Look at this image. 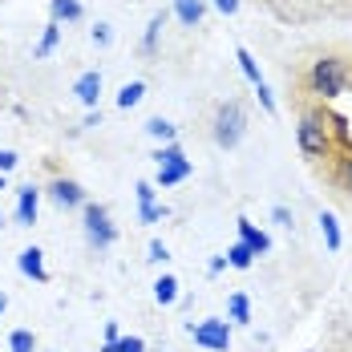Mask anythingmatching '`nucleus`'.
<instances>
[{"instance_id":"3","label":"nucleus","mask_w":352,"mask_h":352,"mask_svg":"<svg viewBox=\"0 0 352 352\" xmlns=\"http://www.w3.org/2000/svg\"><path fill=\"white\" fill-rule=\"evenodd\" d=\"M296 142H300V154H304V158H328V154H332L328 118H324V113H304L300 126H296Z\"/></svg>"},{"instance_id":"33","label":"nucleus","mask_w":352,"mask_h":352,"mask_svg":"<svg viewBox=\"0 0 352 352\" xmlns=\"http://www.w3.org/2000/svg\"><path fill=\"white\" fill-rule=\"evenodd\" d=\"M336 178H340V186H344V190L352 195V154L344 158V162H340V170H336Z\"/></svg>"},{"instance_id":"37","label":"nucleus","mask_w":352,"mask_h":352,"mask_svg":"<svg viewBox=\"0 0 352 352\" xmlns=\"http://www.w3.org/2000/svg\"><path fill=\"white\" fill-rule=\"evenodd\" d=\"M118 336H122V332H118V324H113V320H106V340H102V344H113Z\"/></svg>"},{"instance_id":"36","label":"nucleus","mask_w":352,"mask_h":352,"mask_svg":"<svg viewBox=\"0 0 352 352\" xmlns=\"http://www.w3.org/2000/svg\"><path fill=\"white\" fill-rule=\"evenodd\" d=\"M223 267H227V255H214L211 263H207V272H211V276H219Z\"/></svg>"},{"instance_id":"15","label":"nucleus","mask_w":352,"mask_h":352,"mask_svg":"<svg viewBox=\"0 0 352 352\" xmlns=\"http://www.w3.org/2000/svg\"><path fill=\"white\" fill-rule=\"evenodd\" d=\"M235 61H239V73H243L247 81H251V89H255V85L263 81V73H259V61H255V53L239 45V49H235Z\"/></svg>"},{"instance_id":"8","label":"nucleus","mask_w":352,"mask_h":352,"mask_svg":"<svg viewBox=\"0 0 352 352\" xmlns=\"http://www.w3.org/2000/svg\"><path fill=\"white\" fill-rule=\"evenodd\" d=\"M36 214H41V190L29 182V186L16 190V223H21V227H33Z\"/></svg>"},{"instance_id":"26","label":"nucleus","mask_w":352,"mask_h":352,"mask_svg":"<svg viewBox=\"0 0 352 352\" xmlns=\"http://www.w3.org/2000/svg\"><path fill=\"white\" fill-rule=\"evenodd\" d=\"M89 41H94L98 49H109V45H113V25H109V21H98V25L89 29Z\"/></svg>"},{"instance_id":"6","label":"nucleus","mask_w":352,"mask_h":352,"mask_svg":"<svg viewBox=\"0 0 352 352\" xmlns=\"http://www.w3.org/2000/svg\"><path fill=\"white\" fill-rule=\"evenodd\" d=\"M49 199H53L61 211L85 207V190H81V182H73V178H53V182H49Z\"/></svg>"},{"instance_id":"1","label":"nucleus","mask_w":352,"mask_h":352,"mask_svg":"<svg viewBox=\"0 0 352 352\" xmlns=\"http://www.w3.org/2000/svg\"><path fill=\"white\" fill-rule=\"evenodd\" d=\"M308 85H312L316 98L332 102V98H340L344 85H349V65H344L340 57H320V61H312V69H308Z\"/></svg>"},{"instance_id":"23","label":"nucleus","mask_w":352,"mask_h":352,"mask_svg":"<svg viewBox=\"0 0 352 352\" xmlns=\"http://www.w3.org/2000/svg\"><path fill=\"white\" fill-rule=\"evenodd\" d=\"M57 41H61V25L49 21V25H45V36H41V45H36V57H49V53L57 49Z\"/></svg>"},{"instance_id":"35","label":"nucleus","mask_w":352,"mask_h":352,"mask_svg":"<svg viewBox=\"0 0 352 352\" xmlns=\"http://www.w3.org/2000/svg\"><path fill=\"white\" fill-rule=\"evenodd\" d=\"M211 4L223 12V16H235V12H239V0H211Z\"/></svg>"},{"instance_id":"16","label":"nucleus","mask_w":352,"mask_h":352,"mask_svg":"<svg viewBox=\"0 0 352 352\" xmlns=\"http://www.w3.org/2000/svg\"><path fill=\"white\" fill-rule=\"evenodd\" d=\"M175 300H178V280L175 276H158V280H154V304L170 308Z\"/></svg>"},{"instance_id":"9","label":"nucleus","mask_w":352,"mask_h":352,"mask_svg":"<svg viewBox=\"0 0 352 352\" xmlns=\"http://www.w3.org/2000/svg\"><path fill=\"white\" fill-rule=\"evenodd\" d=\"M16 267H21V276H29V280L49 283V267H45V251H41V247H25V251L16 255Z\"/></svg>"},{"instance_id":"21","label":"nucleus","mask_w":352,"mask_h":352,"mask_svg":"<svg viewBox=\"0 0 352 352\" xmlns=\"http://www.w3.org/2000/svg\"><path fill=\"white\" fill-rule=\"evenodd\" d=\"M146 134H150V138H158L162 146H166V142L178 138V126H175V122H166V118H150V122H146Z\"/></svg>"},{"instance_id":"28","label":"nucleus","mask_w":352,"mask_h":352,"mask_svg":"<svg viewBox=\"0 0 352 352\" xmlns=\"http://www.w3.org/2000/svg\"><path fill=\"white\" fill-rule=\"evenodd\" d=\"M255 98H259V106L267 109V113H280V106H276V94H272V85H267V81H259V85H255Z\"/></svg>"},{"instance_id":"4","label":"nucleus","mask_w":352,"mask_h":352,"mask_svg":"<svg viewBox=\"0 0 352 352\" xmlns=\"http://www.w3.org/2000/svg\"><path fill=\"white\" fill-rule=\"evenodd\" d=\"M81 227H85V239L94 251H109V247L118 243V227H113V219L102 203H85L81 207Z\"/></svg>"},{"instance_id":"14","label":"nucleus","mask_w":352,"mask_h":352,"mask_svg":"<svg viewBox=\"0 0 352 352\" xmlns=\"http://www.w3.org/2000/svg\"><path fill=\"white\" fill-rule=\"evenodd\" d=\"M49 8H53V21H57V25H73V21L85 16L81 0H49Z\"/></svg>"},{"instance_id":"18","label":"nucleus","mask_w":352,"mask_h":352,"mask_svg":"<svg viewBox=\"0 0 352 352\" xmlns=\"http://www.w3.org/2000/svg\"><path fill=\"white\" fill-rule=\"evenodd\" d=\"M320 231H324V243H328V251H340V243H344V239H340V219H336L332 211L320 214Z\"/></svg>"},{"instance_id":"12","label":"nucleus","mask_w":352,"mask_h":352,"mask_svg":"<svg viewBox=\"0 0 352 352\" xmlns=\"http://www.w3.org/2000/svg\"><path fill=\"white\" fill-rule=\"evenodd\" d=\"M195 175V162L190 158H182V162H175V166H158V175H154V186H178V182H186V178Z\"/></svg>"},{"instance_id":"22","label":"nucleus","mask_w":352,"mask_h":352,"mask_svg":"<svg viewBox=\"0 0 352 352\" xmlns=\"http://www.w3.org/2000/svg\"><path fill=\"white\" fill-rule=\"evenodd\" d=\"M182 158H186V154H182L178 142H166V146L154 150V166H175V162H182Z\"/></svg>"},{"instance_id":"39","label":"nucleus","mask_w":352,"mask_h":352,"mask_svg":"<svg viewBox=\"0 0 352 352\" xmlns=\"http://www.w3.org/2000/svg\"><path fill=\"white\" fill-rule=\"evenodd\" d=\"M4 308H8V296H4V292H0V316H4Z\"/></svg>"},{"instance_id":"30","label":"nucleus","mask_w":352,"mask_h":352,"mask_svg":"<svg viewBox=\"0 0 352 352\" xmlns=\"http://www.w3.org/2000/svg\"><path fill=\"white\" fill-rule=\"evenodd\" d=\"M146 259H150V263H166V259H170V251H166V243H162V239H150V247H146Z\"/></svg>"},{"instance_id":"5","label":"nucleus","mask_w":352,"mask_h":352,"mask_svg":"<svg viewBox=\"0 0 352 352\" xmlns=\"http://www.w3.org/2000/svg\"><path fill=\"white\" fill-rule=\"evenodd\" d=\"M186 332L195 336V344L207 352H231V324L227 320H203V324H186Z\"/></svg>"},{"instance_id":"7","label":"nucleus","mask_w":352,"mask_h":352,"mask_svg":"<svg viewBox=\"0 0 352 352\" xmlns=\"http://www.w3.org/2000/svg\"><path fill=\"white\" fill-rule=\"evenodd\" d=\"M102 89H106V81H102V69H85L77 77V85H73V94H77V102L85 109H98L102 102Z\"/></svg>"},{"instance_id":"38","label":"nucleus","mask_w":352,"mask_h":352,"mask_svg":"<svg viewBox=\"0 0 352 352\" xmlns=\"http://www.w3.org/2000/svg\"><path fill=\"white\" fill-rule=\"evenodd\" d=\"M85 126H89V130H98V126H102V109H89V118H85Z\"/></svg>"},{"instance_id":"31","label":"nucleus","mask_w":352,"mask_h":352,"mask_svg":"<svg viewBox=\"0 0 352 352\" xmlns=\"http://www.w3.org/2000/svg\"><path fill=\"white\" fill-rule=\"evenodd\" d=\"M272 223H276V227H287V231H292V227H296V214L287 211V207H272Z\"/></svg>"},{"instance_id":"27","label":"nucleus","mask_w":352,"mask_h":352,"mask_svg":"<svg viewBox=\"0 0 352 352\" xmlns=\"http://www.w3.org/2000/svg\"><path fill=\"white\" fill-rule=\"evenodd\" d=\"M324 118H328V130H332V134H336V138H340V142L352 150V130H349V122H344L340 113H324Z\"/></svg>"},{"instance_id":"2","label":"nucleus","mask_w":352,"mask_h":352,"mask_svg":"<svg viewBox=\"0 0 352 352\" xmlns=\"http://www.w3.org/2000/svg\"><path fill=\"white\" fill-rule=\"evenodd\" d=\"M247 134V109L239 102H223L214 109V122H211V138L219 150H235Z\"/></svg>"},{"instance_id":"29","label":"nucleus","mask_w":352,"mask_h":352,"mask_svg":"<svg viewBox=\"0 0 352 352\" xmlns=\"http://www.w3.org/2000/svg\"><path fill=\"white\" fill-rule=\"evenodd\" d=\"M166 219V207L162 203H146V207H138V223H162Z\"/></svg>"},{"instance_id":"10","label":"nucleus","mask_w":352,"mask_h":352,"mask_svg":"<svg viewBox=\"0 0 352 352\" xmlns=\"http://www.w3.org/2000/svg\"><path fill=\"white\" fill-rule=\"evenodd\" d=\"M235 227H239V243H247V247H251V255H255V259L272 251V235H267V231H259V227H255L251 219H239Z\"/></svg>"},{"instance_id":"24","label":"nucleus","mask_w":352,"mask_h":352,"mask_svg":"<svg viewBox=\"0 0 352 352\" xmlns=\"http://www.w3.org/2000/svg\"><path fill=\"white\" fill-rule=\"evenodd\" d=\"M8 352H36V336L29 328H16V332L8 336Z\"/></svg>"},{"instance_id":"11","label":"nucleus","mask_w":352,"mask_h":352,"mask_svg":"<svg viewBox=\"0 0 352 352\" xmlns=\"http://www.w3.org/2000/svg\"><path fill=\"white\" fill-rule=\"evenodd\" d=\"M170 8H175V16L186 29H199L203 16H207V0H170Z\"/></svg>"},{"instance_id":"40","label":"nucleus","mask_w":352,"mask_h":352,"mask_svg":"<svg viewBox=\"0 0 352 352\" xmlns=\"http://www.w3.org/2000/svg\"><path fill=\"white\" fill-rule=\"evenodd\" d=\"M0 190H8V175H0Z\"/></svg>"},{"instance_id":"32","label":"nucleus","mask_w":352,"mask_h":352,"mask_svg":"<svg viewBox=\"0 0 352 352\" xmlns=\"http://www.w3.org/2000/svg\"><path fill=\"white\" fill-rule=\"evenodd\" d=\"M146 203H158V186L154 182H138V207H146Z\"/></svg>"},{"instance_id":"25","label":"nucleus","mask_w":352,"mask_h":352,"mask_svg":"<svg viewBox=\"0 0 352 352\" xmlns=\"http://www.w3.org/2000/svg\"><path fill=\"white\" fill-rule=\"evenodd\" d=\"M98 352H146V340L142 336H118L113 344H102Z\"/></svg>"},{"instance_id":"17","label":"nucleus","mask_w":352,"mask_h":352,"mask_svg":"<svg viewBox=\"0 0 352 352\" xmlns=\"http://www.w3.org/2000/svg\"><path fill=\"white\" fill-rule=\"evenodd\" d=\"M162 29H166V12H154V16H150V25H146V33H142V53H154V49H158Z\"/></svg>"},{"instance_id":"41","label":"nucleus","mask_w":352,"mask_h":352,"mask_svg":"<svg viewBox=\"0 0 352 352\" xmlns=\"http://www.w3.org/2000/svg\"><path fill=\"white\" fill-rule=\"evenodd\" d=\"M4 227H8V219H4V214H0V231H4Z\"/></svg>"},{"instance_id":"34","label":"nucleus","mask_w":352,"mask_h":352,"mask_svg":"<svg viewBox=\"0 0 352 352\" xmlns=\"http://www.w3.org/2000/svg\"><path fill=\"white\" fill-rule=\"evenodd\" d=\"M16 162H21V158H16L12 150H0V175H8V170H16Z\"/></svg>"},{"instance_id":"19","label":"nucleus","mask_w":352,"mask_h":352,"mask_svg":"<svg viewBox=\"0 0 352 352\" xmlns=\"http://www.w3.org/2000/svg\"><path fill=\"white\" fill-rule=\"evenodd\" d=\"M142 98H146V81H126L118 89V109H134Z\"/></svg>"},{"instance_id":"13","label":"nucleus","mask_w":352,"mask_h":352,"mask_svg":"<svg viewBox=\"0 0 352 352\" xmlns=\"http://www.w3.org/2000/svg\"><path fill=\"white\" fill-rule=\"evenodd\" d=\"M227 324H239V328L251 324V300H247L243 292H231L227 296Z\"/></svg>"},{"instance_id":"20","label":"nucleus","mask_w":352,"mask_h":352,"mask_svg":"<svg viewBox=\"0 0 352 352\" xmlns=\"http://www.w3.org/2000/svg\"><path fill=\"white\" fill-rule=\"evenodd\" d=\"M251 263H255V255H251V247H247V243H239V239H235V243L227 247V267H235V272H247Z\"/></svg>"}]
</instances>
